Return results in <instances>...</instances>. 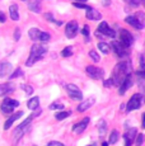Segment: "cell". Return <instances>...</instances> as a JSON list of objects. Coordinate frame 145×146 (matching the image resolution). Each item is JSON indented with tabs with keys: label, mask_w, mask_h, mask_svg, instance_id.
<instances>
[{
	"label": "cell",
	"mask_w": 145,
	"mask_h": 146,
	"mask_svg": "<svg viewBox=\"0 0 145 146\" xmlns=\"http://www.w3.org/2000/svg\"><path fill=\"white\" fill-rule=\"evenodd\" d=\"M129 74H131V62L130 61L126 60V61L118 62L115 66V69H113L112 76H111V79L113 80V85L120 88L122 81L125 80V78H126Z\"/></svg>",
	"instance_id": "1"
},
{
	"label": "cell",
	"mask_w": 145,
	"mask_h": 146,
	"mask_svg": "<svg viewBox=\"0 0 145 146\" xmlns=\"http://www.w3.org/2000/svg\"><path fill=\"white\" fill-rule=\"evenodd\" d=\"M47 48L42 44H38V43H35L31 48V52H29V56H28V60L26 61V65L27 66H32L35 62L40 61L41 58L43 57V55L46 53Z\"/></svg>",
	"instance_id": "2"
},
{
	"label": "cell",
	"mask_w": 145,
	"mask_h": 146,
	"mask_svg": "<svg viewBox=\"0 0 145 146\" xmlns=\"http://www.w3.org/2000/svg\"><path fill=\"white\" fill-rule=\"evenodd\" d=\"M40 114H41V111H37V109H36L35 113L31 114V116H29L26 121H23L22 123H19L18 127H17V128H15V131L13 132V139H14V141H15V142H17V141H19V139H21V137L27 132V130H28V127H29L31 122H32V119L35 118V117L40 116Z\"/></svg>",
	"instance_id": "3"
},
{
	"label": "cell",
	"mask_w": 145,
	"mask_h": 146,
	"mask_svg": "<svg viewBox=\"0 0 145 146\" xmlns=\"http://www.w3.org/2000/svg\"><path fill=\"white\" fill-rule=\"evenodd\" d=\"M28 35H29L31 40L35 41V42H47V41H50V38H51L49 33L42 32V31H40L38 28H31Z\"/></svg>",
	"instance_id": "4"
},
{
	"label": "cell",
	"mask_w": 145,
	"mask_h": 146,
	"mask_svg": "<svg viewBox=\"0 0 145 146\" xmlns=\"http://www.w3.org/2000/svg\"><path fill=\"white\" fill-rule=\"evenodd\" d=\"M141 103H143V95H141L140 93L134 94L132 97L130 98L129 103H127V106H126V111H127V112L136 111V109L140 108Z\"/></svg>",
	"instance_id": "5"
},
{
	"label": "cell",
	"mask_w": 145,
	"mask_h": 146,
	"mask_svg": "<svg viewBox=\"0 0 145 146\" xmlns=\"http://www.w3.org/2000/svg\"><path fill=\"white\" fill-rule=\"evenodd\" d=\"M111 47H112V50L115 51L116 55L118 56V57H121V58L127 57V56H129V53H130L129 48H127V47H125L120 41H113L112 43H111Z\"/></svg>",
	"instance_id": "6"
},
{
	"label": "cell",
	"mask_w": 145,
	"mask_h": 146,
	"mask_svg": "<svg viewBox=\"0 0 145 146\" xmlns=\"http://www.w3.org/2000/svg\"><path fill=\"white\" fill-rule=\"evenodd\" d=\"M66 92H68L69 97L72 100H82L83 99V93L75 84H68L66 85Z\"/></svg>",
	"instance_id": "7"
},
{
	"label": "cell",
	"mask_w": 145,
	"mask_h": 146,
	"mask_svg": "<svg viewBox=\"0 0 145 146\" xmlns=\"http://www.w3.org/2000/svg\"><path fill=\"white\" fill-rule=\"evenodd\" d=\"M85 71H87V74L89 75V78H92V79L94 80H99L103 78V75H104V71H103L102 69H99V67L97 66H87L85 67Z\"/></svg>",
	"instance_id": "8"
},
{
	"label": "cell",
	"mask_w": 145,
	"mask_h": 146,
	"mask_svg": "<svg viewBox=\"0 0 145 146\" xmlns=\"http://www.w3.org/2000/svg\"><path fill=\"white\" fill-rule=\"evenodd\" d=\"M120 42H121L125 47L129 48L131 44L134 43L132 35H131L129 31H126V29H120Z\"/></svg>",
	"instance_id": "9"
},
{
	"label": "cell",
	"mask_w": 145,
	"mask_h": 146,
	"mask_svg": "<svg viewBox=\"0 0 145 146\" xmlns=\"http://www.w3.org/2000/svg\"><path fill=\"white\" fill-rule=\"evenodd\" d=\"M79 32V26H78V22L76 21H71L66 24L65 28V36L68 38H74L75 36L78 35Z\"/></svg>",
	"instance_id": "10"
},
{
	"label": "cell",
	"mask_w": 145,
	"mask_h": 146,
	"mask_svg": "<svg viewBox=\"0 0 145 146\" xmlns=\"http://www.w3.org/2000/svg\"><path fill=\"white\" fill-rule=\"evenodd\" d=\"M136 136H138V130L136 128H130L127 130L124 135V139H125V146H131L135 142Z\"/></svg>",
	"instance_id": "11"
},
{
	"label": "cell",
	"mask_w": 145,
	"mask_h": 146,
	"mask_svg": "<svg viewBox=\"0 0 145 146\" xmlns=\"http://www.w3.org/2000/svg\"><path fill=\"white\" fill-rule=\"evenodd\" d=\"M89 122H90V118H89V117H85V118H83L80 122L75 123V125L72 126V131H74L75 133H83L85 130H87Z\"/></svg>",
	"instance_id": "12"
},
{
	"label": "cell",
	"mask_w": 145,
	"mask_h": 146,
	"mask_svg": "<svg viewBox=\"0 0 145 146\" xmlns=\"http://www.w3.org/2000/svg\"><path fill=\"white\" fill-rule=\"evenodd\" d=\"M132 86V76H131V74H129L126 78H125V80L122 81V84L120 85V89H118V94L120 95H124L126 93L127 90Z\"/></svg>",
	"instance_id": "13"
},
{
	"label": "cell",
	"mask_w": 145,
	"mask_h": 146,
	"mask_svg": "<svg viewBox=\"0 0 145 146\" xmlns=\"http://www.w3.org/2000/svg\"><path fill=\"white\" fill-rule=\"evenodd\" d=\"M15 90V85L13 83H4L0 84V97H7L8 94L13 93Z\"/></svg>",
	"instance_id": "14"
},
{
	"label": "cell",
	"mask_w": 145,
	"mask_h": 146,
	"mask_svg": "<svg viewBox=\"0 0 145 146\" xmlns=\"http://www.w3.org/2000/svg\"><path fill=\"white\" fill-rule=\"evenodd\" d=\"M98 31H99L101 33H103L106 37H111V38H115V37H116V32L112 29V28L108 27V24L106 23V22H102V23L99 24Z\"/></svg>",
	"instance_id": "15"
},
{
	"label": "cell",
	"mask_w": 145,
	"mask_h": 146,
	"mask_svg": "<svg viewBox=\"0 0 145 146\" xmlns=\"http://www.w3.org/2000/svg\"><path fill=\"white\" fill-rule=\"evenodd\" d=\"M96 103V99L94 98H89V99H85V100H82V102L79 103V106L76 107V111L80 112V113H83V112L88 111L89 108H90L92 106Z\"/></svg>",
	"instance_id": "16"
},
{
	"label": "cell",
	"mask_w": 145,
	"mask_h": 146,
	"mask_svg": "<svg viewBox=\"0 0 145 146\" xmlns=\"http://www.w3.org/2000/svg\"><path fill=\"white\" fill-rule=\"evenodd\" d=\"M23 116V112L22 111H19V112H17V113H13L12 116L9 117L7 121H5V123H4V130H8V128H10V126L13 125V123L15 122L17 119H19L21 117Z\"/></svg>",
	"instance_id": "17"
},
{
	"label": "cell",
	"mask_w": 145,
	"mask_h": 146,
	"mask_svg": "<svg viewBox=\"0 0 145 146\" xmlns=\"http://www.w3.org/2000/svg\"><path fill=\"white\" fill-rule=\"evenodd\" d=\"M13 71V66L9 62H0V76L5 78L10 75Z\"/></svg>",
	"instance_id": "18"
},
{
	"label": "cell",
	"mask_w": 145,
	"mask_h": 146,
	"mask_svg": "<svg viewBox=\"0 0 145 146\" xmlns=\"http://www.w3.org/2000/svg\"><path fill=\"white\" fill-rule=\"evenodd\" d=\"M87 19H89V21H99V19H102V14L94 8H89L87 10Z\"/></svg>",
	"instance_id": "19"
},
{
	"label": "cell",
	"mask_w": 145,
	"mask_h": 146,
	"mask_svg": "<svg viewBox=\"0 0 145 146\" xmlns=\"http://www.w3.org/2000/svg\"><path fill=\"white\" fill-rule=\"evenodd\" d=\"M125 22H126L127 24H130L131 27H134L135 29H143V27H141V24L139 23L138 18H136L135 15H129L125 18Z\"/></svg>",
	"instance_id": "20"
},
{
	"label": "cell",
	"mask_w": 145,
	"mask_h": 146,
	"mask_svg": "<svg viewBox=\"0 0 145 146\" xmlns=\"http://www.w3.org/2000/svg\"><path fill=\"white\" fill-rule=\"evenodd\" d=\"M28 9L33 13H41V3L38 0H32L28 3Z\"/></svg>",
	"instance_id": "21"
},
{
	"label": "cell",
	"mask_w": 145,
	"mask_h": 146,
	"mask_svg": "<svg viewBox=\"0 0 145 146\" xmlns=\"http://www.w3.org/2000/svg\"><path fill=\"white\" fill-rule=\"evenodd\" d=\"M9 15L12 18V21H18L19 19V10H18V5L12 4L9 8Z\"/></svg>",
	"instance_id": "22"
},
{
	"label": "cell",
	"mask_w": 145,
	"mask_h": 146,
	"mask_svg": "<svg viewBox=\"0 0 145 146\" xmlns=\"http://www.w3.org/2000/svg\"><path fill=\"white\" fill-rule=\"evenodd\" d=\"M97 127H98L99 137H104V135L107 133V123H106V121L104 119H99Z\"/></svg>",
	"instance_id": "23"
},
{
	"label": "cell",
	"mask_w": 145,
	"mask_h": 146,
	"mask_svg": "<svg viewBox=\"0 0 145 146\" xmlns=\"http://www.w3.org/2000/svg\"><path fill=\"white\" fill-rule=\"evenodd\" d=\"M38 106H40V98L38 97L31 98V99H28V102H27V107L29 109H32V111H36L38 108Z\"/></svg>",
	"instance_id": "24"
},
{
	"label": "cell",
	"mask_w": 145,
	"mask_h": 146,
	"mask_svg": "<svg viewBox=\"0 0 145 146\" xmlns=\"http://www.w3.org/2000/svg\"><path fill=\"white\" fill-rule=\"evenodd\" d=\"M0 109H1V112L4 114H12L13 111H14V107L9 106V104H5V103H1V106H0Z\"/></svg>",
	"instance_id": "25"
},
{
	"label": "cell",
	"mask_w": 145,
	"mask_h": 146,
	"mask_svg": "<svg viewBox=\"0 0 145 146\" xmlns=\"http://www.w3.org/2000/svg\"><path fill=\"white\" fill-rule=\"evenodd\" d=\"M71 114L70 111H61V112H57L56 114H55V118H56L57 121H63L65 119L66 117H69Z\"/></svg>",
	"instance_id": "26"
},
{
	"label": "cell",
	"mask_w": 145,
	"mask_h": 146,
	"mask_svg": "<svg viewBox=\"0 0 145 146\" xmlns=\"http://www.w3.org/2000/svg\"><path fill=\"white\" fill-rule=\"evenodd\" d=\"M118 137H120V135H118V132H117V130H113L112 132H111V135H110V140H108L110 145L116 144V142L118 141Z\"/></svg>",
	"instance_id": "27"
},
{
	"label": "cell",
	"mask_w": 145,
	"mask_h": 146,
	"mask_svg": "<svg viewBox=\"0 0 145 146\" xmlns=\"http://www.w3.org/2000/svg\"><path fill=\"white\" fill-rule=\"evenodd\" d=\"M134 15L138 18V21H139V23L141 24V27H145V13L144 12H136Z\"/></svg>",
	"instance_id": "28"
},
{
	"label": "cell",
	"mask_w": 145,
	"mask_h": 146,
	"mask_svg": "<svg viewBox=\"0 0 145 146\" xmlns=\"http://www.w3.org/2000/svg\"><path fill=\"white\" fill-rule=\"evenodd\" d=\"M98 48H99V51L103 52V53H106V55L110 52V46H108L107 43H104V42H99V43H98Z\"/></svg>",
	"instance_id": "29"
},
{
	"label": "cell",
	"mask_w": 145,
	"mask_h": 146,
	"mask_svg": "<svg viewBox=\"0 0 145 146\" xmlns=\"http://www.w3.org/2000/svg\"><path fill=\"white\" fill-rule=\"evenodd\" d=\"M3 103H5V104H9V106L14 107V108H17V107H19V102H18V100L10 99V98H5V99L3 100Z\"/></svg>",
	"instance_id": "30"
},
{
	"label": "cell",
	"mask_w": 145,
	"mask_h": 146,
	"mask_svg": "<svg viewBox=\"0 0 145 146\" xmlns=\"http://www.w3.org/2000/svg\"><path fill=\"white\" fill-rule=\"evenodd\" d=\"M72 55V47H65V48L61 51V56L63 57H70Z\"/></svg>",
	"instance_id": "31"
},
{
	"label": "cell",
	"mask_w": 145,
	"mask_h": 146,
	"mask_svg": "<svg viewBox=\"0 0 145 146\" xmlns=\"http://www.w3.org/2000/svg\"><path fill=\"white\" fill-rule=\"evenodd\" d=\"M51 111H56V109H64V104L63 103H59V102H54L52 104H50L49 107Z\"/></svg>",
	"instance_id": "32"
},
{
	"label": "cell",
	"mask_w": 145,
	"mask_h": 146,
	"mask_svg": "<svg viewBox=\"0 0 145 146\" xmlns=\"http://www.w3.org/2000/svg\"><path fill=\"white\" fill-rule=\"evenodd\" d=\"M45 18H46L47 21H50V22H54V23H55V24H57V26H61V24H63V22H60V21H55L51 13H46V14H45Z\"/></svg>",
	"instance_id": "33"
},
{
	"label": "cell",
	"mask_w": 145,
	"mask_h": 146,
	"mask_svg": "<svg viewBox=\"0 0 145 146\" xmlns=\"http://www.w3.org/2000/svg\"><path fill=\"white\" fill-rule=\"evenodd\" d=\"M144 139L145 136L143 133H138V136H136V140H135V145L136 146H141L144 144Z\"/></svg>",
	"instance_id": "34"
},
{
	"label": "cell",
	"mask_w": 145,
	"mask_h": 146,
	"mask_svg": "<svg viewBox=\"0 0 145 146\" xmlns=\"http://www.w3.org/2000/svg\"><path fill=\"white\" fill-rule=\"evenodd\" d=\"M89 57H90L92 60L94 61V62H98V61L101 60V57H99V55H98V53H97L96 51H90V52H89Z\"/></svg>",
	"instance_id": "35"
},
{
	"label": "cell",
	"mask_w": 145,
	"mask_h": 146,
	"mask_svg": "<svg viewBox=\"0 0 145 146\" xmlns=\"http://www.w3.org/2000/svg\"><path fill=\"white\" fill-rule=\"evenodd\" d=\"M72 5H74L75 8H78V9H85V10H88L89 8H90V7H88V5H85L84 3H76V1H74Z\"/></svg>",
	"instance_id": "36"
},
{
	"label": "cell",
	"mask_w": 145,
	"mask_h": 146,
	"mask_svg": "<svg viewBox=\"0 0 145 146\" xmlns=\"http://www.w3.org/2000/svg\"><path fill=\"white\" fill-rule=\"evenodd\" d=\"M22 75H23V71H22L21 69H18L10 75V79H14V78H17V76H22Z\"/></svg>",
	"instance_id": "37"
},
{
	"label": "cell",
	"mask_w": 145,
	"mask_h": 146,
	"mask_svg": "<svg viewBox=\"0 0 145 146\" xmlns=\"http://www.w3.org/2000/svg\"><path fill=\"white\" fill-rule=\"evenodd\" d=\"M22 88L24 89V92H26L28 95H31V94L33 93V88L31 85H22Z\"/></svg>",
	"instance_id": "38"
},
{
	"label": "cell",
	"mask_w": 145,
	"mask_h": 146,
	"mask_svg": "<svg viewBox=\"0 0 145 146\" xmlns=\"http://www.w3.org/2000/svg\"><path fill=\"white\" fill-rule=\"evenodd\" d=\"M124 1H126L127 4L131 5V7H134V8H136L139 5V3H140L139 0H124Z\"/></svg>",
	"instance_id": "39"
},
{
	"label": "cell",
	"mask_w": 145,
	"mask_h": 146,
	"mask_svg": "<svg viewBox=\"0 0 145 146\" xmlns=\"http://www.w3.org/2000/svg\"><path fill=\"white\" fill-rule=\"evenodd\" d=\"M19 38H21V29H19V28H15V31H14V41H19Z\"/></svg>",
	"instance_id": "40"
},
{
	"label": "cell",
	"mask_w": 145,
	"mask_h": 146,
	"mask_svg": "<svg viewBox=\"0 0 145 146\" xmlns=\"http://www.w3.org/2000/svg\"><path fill=\"white\" fill-rule=\"evenodd\" d=\"M82 33L87 38H89V35H90V32H89V27L88 26H84V28H83V31H82Z\"/></svg>",
	"instance_id": "41"
},
{
	"label": "cell",
	"mask_w": 145,
	"mask_h": 146,
	"mask_svg": "<svg viewBox=\"0 0 145 146\" xmlns=\"http://www.w3.org/2000/svg\"><path fill=\"white\" fill-rule=\"evenodd\" d=\"M47 146H65V145L61 144V142H59V141H51V142L47 144Z\"/></svg>",
	"instance_id": "42"
},
{
	"label": "cell",
	"mask_w": 145,
	"mask_h": 146,
	"mask_svg": "<svg viewBox=\"0 0 145 146\" xmlns=\"http://www.w3.org/2000/svg\"><path fill=\"white\" fill-rule=\"evenodd\" d=\"M140 70H144V71H145V60H144V56H140Z\"/></svg>",
	"instance_id": "43"
},
{
	"label": "cell",
	"mask_w": 145,
	"mask_h": 146,
	"mask_svg": "<svg viewBox=\"0 0 145 146\" xmlns=\"http://www.w3.org/2000/svg\"><path fill=\"white\" fill-rule=\"evenodd\" d=\"M111 85H113V80L112 79H108V80L104 81V86H111Z\"/></svg>",
	"instance_id": "44"
},
{
	"label": "cell",
	"mask_w": 145,
	"mask_h": 146,
	"mask_svg": "<svg viewBox=\"0 0 145 146\" xmlns=\"http://www.w3.org/2000/svg\"><path fill=\"white\" fill-rule=\"evenodd\" d=\"M4 22H5V14L0 12V23H4Z\"/></svg>",
	"instance_id": "45"
},
{
	"label": "cell",
	"mask_w": 145,
	"mask_h": 146,
	"mask_svg": "<svg viewBox=\"0 0 145 146\" xmlns=\"http://www.w3.org/2000/svg\"><path fill=\"white\" fill-rule=\"evenodd\" d=\"M110 4H111V0H103V5L104 7H108Z\"/></svg>",
	"instance_id": "46"
},
{
	"label": "cell",
	"mask_w": 145,
	"mask_h": 146,
	"mask_svg": "<svg viewBox=\"0 0 145 146\" xmlns=\"http://www.w3.org/2000/svg\"><path fill=\"white\" fill-rule=\"evenodd\" d=\"M141 127L145 128V113L143 114V122H141Z\"/></svg>",
	"instance_id": "47"
},
{
	"label": "cell",
	"mask_w": 145,
	"mask_h": 146,
	"mask_svg": "<svg viewBox=\"0 0 145 146\" xmlns=\"http://www.w3.org/2000/svg\"><path fill=\"white\" fill-rule=\"evenodd\" d=\"M108 145H110V142H103V144H102V146H108Z\"/></svg>",
	"instance_id": "48"
},
{
	"label": "cell",
	"mask_w": 145,
	"mask_h": 146,
	"mask_svg": "<svg viewBox=\"0 0 145 146\" xmlns=\"http://www.w3.org/2000/svg\"><path fill=\"white\" fill-rule=\"evenodd\" d=\"M74 1H76V3H85V0H74Z\"/></svg>",
	"instance_id": "49"
},
{
	"label": "cell",
	"mask_w": 145,
	"mask_h": 146,
	"mask_svg": "<svg viewBox=\"0 0 145 146\" xmlns=\"http://www.w3.org/2000/svg\"><path fill=\"white\" fill-rule=\"evenodd\" d=\"M139 1H140V3H141V4H143V5H144V7H145V0H139Z\"/></svg>",
	"instance_id": "50"
},
{
	"label": "cell",
	"mask_w": 145,
	"mask_h": 146,
	"mask_svg": "<svg viewBox=\"0 0 145 146\" xmlns=\"http://www.w3.org/2000/svg\"><path fill=\"white\" fill-rule=\"evenodd\" d=\"M88 146H96V144H92V145H88Z\"/></svg>",
	"instance_id": "51"
},
{
	"label": "cell",
	"mask_w": 145,
	"mask_h": 146,
	"mask_svg": "<svg viewBox=\"0 0 145 146\" xmlns=\"http://www.w3.org/2000/svg\"><path fill=\"white\" fill-rule=\"evenodd\" d=\"M21 1H26V0H21Z\"/></svg>",
	"instance_id": "52"
}]
</instances>
